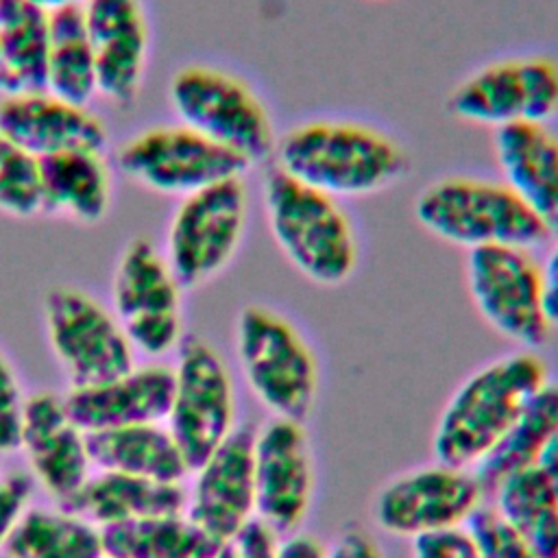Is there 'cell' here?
I'll use <instances>...</instances> for the list:
<instances>
[{
  "mask_svg": "<svg viewBox=\"0 0 558 558\" xmlns=\"http://www.w3.org/2000/svg\"><path fill=\"white\" fill-rule=\"evenodd\" d=\"M414 558H482L466 527H451L412 541Z\"/></svg>",
  "mask_w": 558,
  "mask_h": 558,
  "instance_id": "cell-35",
  "label": "cell"
},
{
  "mask_svg": "<svg viewBox=\"0 0 558 558\" xmlns=\"http://www.w3.org/2000/svg\"><path fill=\"white\" fill-rule=\"evenodd\" d=\"M536 466L545 475V480H547V484H549V488H551V493H554V497L558 501V436L545 449V453L541 456Z\"/></svg>",
  "mask_w": 558,
  "mask_h": 558,
  "instance_id": "cell-40",
  "label": "cell"
},
{
  "mask_svg": "<svg viewBox=\"0 0 558 558\" xmlns=\"http://www.w3.org/2000/svg\"><path fill=\"white\" fill-rule=\"evenodd\" d=\"M181 283L163 253L146 238L131 240L113 270L111 312L135 353L161 357L177 351L183 333Z\"/></svg>",
  "mask_w": 558,
  "mask_h": 558,
  "instance_id": "cell-10",
  "label": "cell"
},
{
  "mask_svg": "<svg viewBox=\"0 0 558 558\" xmlns=\"http://www.w3.org/2000/svg\"><path fill=\"white\" fill-rule=\"evenodd\" d=\"M255 517L279 536L296 532L314 495V458L303 423L272 418L253 438Z\"/></svg>",
  "mask_w": 558,
  "mask_h": 558,
  "instance_id": "cell-15",
  "label": "cell"
},
{
  "mask_svg": "<svg viewBox=\"0 0 558 558\" xmlns=\"http://www.w3.org/2000/svg\"><path fill=\"white\" fill-rule=\"evenodd\" d=\"M9 558H102V530L61 508H26L11 530Z\"/></svg>",
  "mask_w": 558,
  "mask_h": 558,
  "instance_id": "cell-28",
  "label": "cell"
},
{
  "mask_svg": "<svg viewBox=\"0 0 558 558\" xmlns=\"http://www.w3.org/2000/svg\"><path fill=\"white\" fill-rule=\"evenodd\" d=\"M447 109L462 122L493 129L547 124L558 113V61L525 54L488 63L453 87Z\"/></svg>",
  "mask_w": 558,
  "mask_h": 558,
  "instance_id": "cell-12",
  "label": "cell"
},
{
  "mask_svg": "<svg viewBox=\"0 0 558 558\" xmlns=\"http://www.w3.org/2000/svg\"><path fill=\"white\" fill-rule=\"evenodd\" d=\"M235 353L257 401L277 418L303 423L318 395V364L299 329L264 305H246L235 320Z\"/></svg>",
  "mask_w": 558,
  "mask_h": 558,
  "instance_id": "cell-5",
  "label": "cell"
},
{
  "mask_svg": "<svg viewBox=\"0 0 558 558\" xmlns=\"http://www.w3.org/2000/svg\"><path fill=\"white\" fill-rule=\"evenodd\" d=\"M264 209L272 240L312 283L340 286L357 266V240L338 198L277 166L264 179Z\"/></svg>",
  "mask_w": 558,
  "mask_h": 558,
  "instance_id": "cell-3",
  "label": "cell"
},
{
  "mask_svg": "<svg viewBox=\"0 0 558 558\" xmlns=\"http://www.w3.org/2000/svg\"><path fill=\"white\" fill-rule=\"evenodd\" d=\"M484 488L471 469L438 462L390 480L375 497L377 525L401 538L462 527L482 506Z\"/></svg>",
  "mask_w": 558,
  "mask_h": 558,
  "instance_id": "cell-14",
  "label": "cell"
},
{
  "mask_svg": "<svg viewBox=\"0 0 558 558\" xmlns=\"http://www.w3.org/2000/svg\"><path fill=\"white\" fill-rule=\"evenodd\" d=\"M275 558H327V547L312 534H288L279 541Z\"/></svg>",
  "mask_w": 558,
  "mask_h": 558,
  "instance_id": "cell-39",
  "label": "cell"
},
{
  "mask_svg": "<svg viewBox=\"0 0 558 558\" xmlns=\"http://www.w3.org/2000/svg\"><path fill=\"white\" fill-rule=\"evenodd\" d=\"M92 466L155 482H181L190 469L166 423H140L87 434Z\"/></svg>",
  "mask_w": 558,
  "mask_h": 558,
  "instance_id": "cell-24",
  "label": "cell"
},
{
  "mask_svg": "<svg viewBox=\"0 0 558 558\" xmlns=\"http://www.w3.org/2000/svg\"><path fill=\"white\" fill-rule=\"evenodd\" d=\"M493 148L504 183L558 235V135L547 124H510L495 129Z\"/></svg>",
  "mask_w": 558,
  "mask_h": 558,
  "instance_id": "cell-21",
  "label": "cell"
},
{
  "mask_svg": "<svg viewBox=\"0 0 558 558\" xmlns=\"http://www.w3.org/2000/svg\"><path fill=\"white\" fill-rule=\"evenodd\" d=\"M105 150H70L39 159L41 214L76 225L100 222L111 207L113 179Z\"/></svg>",
  "mask_w": 558,
  "mask_h": 558,
  "instance_id": "cell-23",
  "label": "cell"
},
{
  "mask_svg": "<svg viewBox=\"0 0 558 558\" xmlns=\"http://www.w3.org/2000/svg\"><path fill=\"white\" fill-rule=\"evenodd\" d=\"M102 545L116 558H211L218 541L183 510L102 527Z\"/></svg>",
  "mask_w": 558,
  "mask_h": 558,
  "instance_id": "cell-27",
  "label": "cell"
},
{
  "mask_svg": "<svg viewBox=\"0 0 558 558\" xmlns=\"http://www.w3.org/2000/svg\"><path fill=\"white\" fill-rule=\"evenodd\" d=\"M547 381L545 360L530 349L488 362L445 403L432 436L438 462L475 469Z\"/></svg>",
  "mask_w": 558,
  "mask_h": 558,
  "instance_id": "cell-2",
  "label": "cell"
},
{
  "mask_svg": "<svg viewBox=\"0 0 558 558\" xmlns=\"http://www.w3.org/2000/svg\"><path fill=\"white\" fill-rule=\"evenodd\" d=\"M0 85H2V65H0Z\"/></svg>",
  "mask_w": 558,
  "mask_h": 558,
  "instance_id": "cell-42",
  "label": "cell"
},
{
  "mask_svg": "<svg viewBox=\"0 0 558 558\" xmlns=\"http://www.w3.org/2000/svg\"><path fill=\"white\" fill-rule=\"evenodd\" d=\"M495 510L530 545L536 558H558V501L538 466L504 477L495 488Z\"/></svg>",
  "mask_w": 558,
  "mask_h": 558,
  "instance_id": "cell-30",
  "label": "cell"
},
{
  "mask_svg": "<svg viewBox=\"0 0 558 558\" xmlns=\"http://www.w3.org/2000/svg\"><path fill=\"white\" fill-rule=\"evenodd\" d=\"M174 373L166 364H142L131 371L83 388H70L63 397L70 416L89 432L166 423L172 403Z\"/></svg>",
  "mask_w": 558,
  "mask_h": 558,
  "instance_id": "cell-20",
  "label": "cell"
},
{
  "mask_svg": "<svg viewBox=\"0 0 558 558\" xmlns=\"http://www.w3.org/2000/svg\"><path fill=\"white\" fill-rule=\"evenodd\" d=\"M185 504L187 495L181 482H155L116 471H98L59 506L102 530L135 519L183 512Z\"/></svg>",
  "mask_w": 558,
  "mask_h": 558,
  "instance_id": "cell-22",
  "label": "cell"
},
{
  "mask_svg": "<svg viewBox=\"0 0 558 558\" xmlns=\"http://www.w3.org/2000/svg\"><path fill=\"white\" fill-rule=\"evenodd\" d=\"M96 59L98 94L126 107L140 94L148 61V22L142 0H87L83 4Z\"/></svg>",
  "mask_w": 558,
  "mask_h": 558,
  "instance_id": "cell-18",
  "label": "cell"
},
{
  "mask_svg": "<svg viewBox=\"0 0 558 558\" xmlns=\"http://www.w3.org/2000/svg\"><path fill=\"white\" fill-rule=\"evenodd\" d=\"M482 558H536L530 545L493 506H480L464 523Z\"/></svg>",
  "mask_w": 558,
  "mask_h": 558,
  "instance_id": "cell-32",
  "label": "cell"
},
{
  "mask_svg": "<svg viewBox=\"0 0 558 558\" xmlns=\"http://www.w3.org/2000/svg\"><path fill=\"white\" fill-rule=\"evenodd\" d=\"M172 373L166 425L194 471L235 429L233 381L220 353L194 333L181 338Z\"/></svg>",
  "mask_w": 558,
  "mask_h": 558,
  "instance_id": "cell-11",
  "label": "cell"
},
{
  "mask_svg": "<svg viewBox=\"0 0 558 558\" xmlns=\"http://www.w3.org/2000/svg\"><path fill=\"white\" fill-rule=\"evenodd\" d=\"M277 168L333 198L368 196L399 181L405 153L386 133L351 120H310L275 144Z\"/></svg>",
  "mask_w": 558,
  "mask_h": 558,
  "instance_id": "cell-1",
  "label": "cell"
},
{
  "mask_svg": "<svg viewBox=\"0 0 558 558\" xmlns=\"http://www.w3.org/2000/svg\"><path fill=\"white\" fill-rule=\"evenodd\" d=\"M541 277H543L545 316L551 327H558V240L549 251L545 264H541Z\"/></svg>",
  "mask_w": 558,
  "mask_h": 558,
  "instance_id": "cell-38",
  "label": "cell"
},
{
  "mask_svg": "<svg viewBox=\"0 0 558 558\" xmlns=\"http://www.w3.org/2000/svg\"><path fill=\"white\" fill-rule=\"evenodd\" d=\"M251 427H235L194 471L185 512L209 536L222 541L255 517Z\"/></svg>",
  "mask_w": 558,
  "mask_h": 558,
  "instance_id": "cell-17",
  "label": "cell"
},
{
  "mask_svg": "<svg viewBox=\"0 0 558 558\" xmlns=\"http://www.w3.org/2000/svg\"><path fill=\"white\" fill-rule=\"evenodd\" d=\"M44 327L70 388L113 379L135 366L116 314L81 288L57 286L44 296Z\"/></svg>",
  "mask_w": 558,
  "mask_h": 558,
  "instance_id": "cell-8",
  "label": "cell"
},
{
  "mask_svg": "<svg viewBox=\"0 0 558 558\" xmlns=\"http://www.w3.org/2000/svg\"><path fill=\"white\" fill-rule=\"evenodd\" d=\"M118 166L133 183L181 198L248 170L242 157L181 122L133 135L118 150Z\"/></svg>",
  "mask_w": 558,
  "mask_h": 558,
  "instance_id": "cell-13",
  "label": "cell"
},
{
  "mask_svg": "<svg viewBox=\"0 0 558 558\" xmlns=\"http://www.w3.org/2000/svg\"><path fill=\"white\" fill-rule=\"evenodd\" d=\"M327 558H386V556L366 530L347 527L327 547Z\"/></svg>",
  "mask_w": 558,
  "mask_h": 558,
  "instance_id": "cell-37",
  "label": "cell"
},
{
  "mask_svg": "<svg viewBox=\"0 0 558 558\" xmlns=\"http://www.w3.org/2000/svg\"><path fill=\"white\" fill-rule=\"evenodd\" d=\"M46 92L85 107L98 94L96 59L83 4L63 7L50 13Z\"/></svg>",
  "mask_w": 558,
  "mask_h": 558,
  "instance_id": "cell-29",
  "label": "cell"
},
{
  "mask_svg": "<svg viewBox=\"0 0 558 558\" xmlns=\"http://www.w3.org/2000/svg\"><path fill=\"white\" fill-rule=\"evenodd\" d=\"M277 547L279 534L253 517L240 530L218 541L211 558H275Z\"/></svg>",
  "mask_w": 558,
  "mask_h": 558,
  "instance_id": "cell-33",
  "label": "cell"
},
{
  "mask_svg": "<svg viewBox=\"0 0 558 558\" xmlns=\"http://www.w3.org/2000/svg\"><path fill=\"white\" fill-rule=\"evenodd\" d=\"M33 495V477L24 473L2 475L0 477V549L15 527L22 512L28 508V499Z\"/></svg>",
  "mask_w": 558,
  "mask_h": 558,
  "instance_id": "cell-36",
  "label": "cell"
},
{
  "mask_svg": "<svg viewBox=\"0 0 558 558\" xmlns=\"http://www.w3.org/2000/svg\"><path fill=\"white\" fill-rule=\"evenodd\" d=\"M558 436V381H545L523 405L510 429L475 466L484 490H493L504 477L536 466L545 449Z\"/></svg>",
  "mask_w": 558,
  "mask_h": 558,
  "instance_id": "cell-25",
  "label": "cell"
},
{
  "mask_svg": "<svg viewBox=\"0 0 558 558\" xmlns=\"http://www.w3.org/2000/svg\"><path fill=\"white\" fill-rule=\"evenodd\" d=\"M33 480L59 504L70 499L92 475L87 434L70 416L57 392H35L24 399L20 445Z\"/></svg>",
  "mask_w": 558,
  "mask_h": 558,
  "instance_id": "cell-16",
  "label": "cell"
},
{
  "mask_svg": "<svg viewBox=\"0 0 558 558\" xmlns=\"http://www.w3.org/2000/svg\"><path fill=\"white\" fill-rule=\"evenodd\" d=\"M28 2H33V4L41 7L44 11L52 13V11H57V9H63V7H72V4H85L87 0H28Z\"/></svg>",
  "mask_w": 558,
  "mask_h": 558,
  "instance_id": "cell-41",
  "label": "cell"
},
{
  "mask_svg": "<svg viewBox=\"0 0 558 558\" xmlns=\"http://www.w3.org/2000/svg\"><path fill=\"white\" fill-rule=\"evenodd\" d=\"M168 100L181 124L225 146L248 166L275 150L270 116L257 94L238 76L211 65H185L168 85Z\"/></svg>",
  "mask_w": 558,
  "mask_h": 558,
  "instance_id": "cell-6",
  "label": "cell"
},
{
  "mask_svg": "<svg viewBox=\"0 0 558 558\" xmlns=\"http://www.w3.org/2000/svg\"><path fill=\"white\" fill-rule=\"evenodd\" d=\"M466 288L480 316L521 349H538L549 336L541 264L532 248L480 246L466 255Z\"/></svg>",
  "mask_w": 558,
  "mask_h": 558,
  "instance_id": "cell-9",
  "label": "cell"
},
{
  "mask_svg": "<svg viewBox=\"0 0 558 558\" xmlns=\"http://www.w3.org/2000/svg\"><path fill=\"white\" fill-rule=\"evenodd\" d=\"M0 133L37 159L70 150H105L109 135L89 107L46 89L2 94Z\"/></svg>",
  "mask_w": 558,
  "mask_h": 558,
  "instance_id": "cell-19",
  "label": "cell"
},
{
  "mask_svg": "<svg viewBox=\"0 0 558 558\" xmlns=\"http://www.w3.org/2000/svg\"><path fill=\"white\" fill-rule=\"evenodd\" d=\"M24 397L17 377L0 353V453H9L20 445Z\"/></svg>",
  "mask_w": 558,
  "mask_h": 558,
  "instance_id": "cell-34",
  "label": "cell"
},
{
  "mask_svg": "<svg viewBox=\"0 0 558 558\" xmlns=\"http://www.w3.org/2000/svg\"><path fill=\"white\" fill-rule=\"evenodd\" d=\"M248 214L242 177L187 194L174 209L163 257L183 290L220 275L240 248Z\"/></svg>",
  "mask_w": 558,
  "mask_h": 558,
  "instance_id": "cell-7",
  "label": "cell"
},
{
  "mask_svg": "<svg viewBox=\"0 0 558 558\" xmlns=\"http://www.w3.org/2000/svg\"><path fill=\"white\" fill-rule=\"evenodd\" d=\"M414 216L427 233L466 251L495 244L534 248L551 238L504 181L438 179L418 192Z\"/></svg>",
  "mask_w": 558,
  "mask_h": 558,
  "instance_id": "cell-4",
  "label": "cell"
},
{
  "mask_svg": "<svg viewBox=\"0 0 558 558\" xmlns=\"http://www.w3.org/2000/svg\"><path fill=\"white\" fill-rule=\"evenodd\" d=\"M48 37V11L28 0H0V96L46 89Z\"/></svg>",
  "mask_w": 558,
  "mask_h": 558,
  "instance_id": "cell-26",
  "label": "cell"
},
{
  "mask_svg": "<svg viewBox=\"0 0 558 558\" xmlns=\"http://www.w3.org/2000/svg\"><path fill=\"white\" fill-rule=\"evenodd\" d=\"M102 558H116V556H107V554H105V556H102Z\"/></svg>",
  "mask_w": 558,
  "mask_h": 558,
  "instance_id": "cell-43",
  "label": "cell"
},
{
  "mask_svg": "<svg viewBox=\"0 0 558 558\" xmlns=\"http://www.w3.org/2000/svg\"><path fill=\"white\" fill-rule=\"evenodd\" d=\"M0 211L13 218L41 214L39 159L0 133Z\"/></svg>",
  "mask_w": 558,
  "mask_h": 558,
  "instance_id": "cell-31",
  "label": "cell"
}]
</instances>
